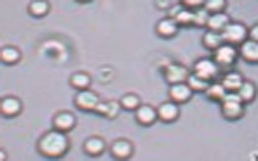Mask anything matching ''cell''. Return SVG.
<instances>
[{"label":"cell","instance_id":"6da1fadb","mask_svg":"<svg viewBox=\"0 0 258 161\" xmlns=\"http://www.w3.org/2000/svg\"><path fill=\"white\" fill-rule=\"evenodd\" d=\"M71 146V140L68 134L52 128L42 133L35 142L37 153L51 159L64 157L69 152Z\"/></svg>","mask_w":258,"mask_h":161},{"label":"cell","instance_id":"7a4b0ae2","mask_svg":"<svg viewBox=\"0 0 258 161\" xmlns=\"http://www.w3.org/2000/svg\"><path fill=\"white\" fill-rule=\"evenodd\" d=\"M220 104L222 117L228 121H236L244 116L245 104L236 93H227Z\"/></svg>","mask_w":258,"mask_h":161},{"label":"cell","instance_id":"3957f363","mask_svg":"<svg viewBox=\"0 0 258 161\" xmlns=\"http://www.w3.org/2000/svg\"><path fill=\"white\" fill-rule=\"evenodd\" d=\"M101 101L99 94L90 89L78 91L74 96L73 104L78 110L94 113Z\"/></svg>","mask_w":258,"mask_h":161},{"label":"cell","instance_id":"277c9868","mask_svg":"<svg viewBox=\"0 0 258 161\" xmlns=\"http://www.w3.org/2000/svg\"><path fill=\"white\" fill-rule=\"evenodd\" d=\"M221 33L225 43L236 47L248 39V28L238 21H231Z\"/></svg>","mask_w":258,"mask_h":161},{"label":"cell","instance_id":"5b68a950","mask_svg":"<svg viewBox=\"0 0 258 161\" xmlns=\"http://www.w3.org/2000/svg\"><path fill=\"white\" fill-rule=\"evenodd\" d=\"M220 69L212 57H204L195 62L192 72L201 78L212 83L218 76Z\"/></svg>","mask_w":258,"mask_h":161},{"label":"cell","instance_id":"8992f818","mask_svg":"<svg viewBox=\"0 0 258 161\" xmlns=\"http://www.w3.org/2000/svg\"><path fill=\"white\" fill-rule=\"evenodd\" d=\"M78 118L74 112L67 109L56 112L51 118V128L68 134L77 126Z\"/></svg>","mask_w":258,"mask_h":161},{"label":"cell","instance_id":"52a82bcc","mask_svg":"<svg viewBox=\"0 0 258 161\" xmlns=\"http://www.w3.org/2000/svg\"><path fill=\"white\" fill-rule=\"evenodd\" d=\"M213 52L212 58L220 68L232 67L239 57L238 48L227 43H224Z\"/></svg>","mask_w":258,"mask_h":161},{"label":"cell","instance_id":"ba28073f","mask_svg":"<svg viewBox=\"0 0 258 161\" xmlns=\"http://www.w3.org/2000/svg\"><path fill=\"white\" fill-rule=\"evenodd\" d=\"M109 152L114 159L125 160L132 157L135 151L133 142L125 137H118L114 139L109 146Z\"/></svg>","mask_w":258,"mask_h":161},{"label":"cell","instance_id":"9c48e42d","mask_svg":"<svg viewBox=\"0 0 258 161\" xmlns=\"http://www.w3.org/2000/svg\"><path fill=\"white\" fill-rule=\"evenodd\" d=\"M107 148L105 139L98 134H92L87 137L82 144L83 152L92 158L102 155Z\"/></svg>","mask_w":258,"mask_h":161},{"label":"cell","instance_id":"30bf717a","mask_svg":"<svg viewBox=\"0 0 258 161\" xmlns=\"http://www.w3.org/2000/svg\"><path fill=\"white\" fill-rule=\"evenodd\" d=\"M188 67L178 62H172L167 64L163 69V77L169 85L186 80L190 74Z\"/></svg>","mask_w":258,"mask_h":161},{"label":"cell","instance_id":"8fae6325","mask_svg":"<svg viewBox=\"0 0 258 161\" xmlns=\"http://www.w3.org/2000/svg\"><path fill=\"white\" fill-rule=\"evenodd\" d=\"M23 104L18 97L8 95L1 98L0 102L1 115L6 119H12L18 117L22 113Z\"/></svg>","mask_w":258,"mask_h":161},{"label":"cell","instance_id":"7c38bea8","mask_svg":"<svg viewBox=\"0 0 258 161\" xmlns=\"http://www.w3.org/2000/svg\"><path fill=\"white\" fill-rule=\"evenodd\" d=\"M179 105L170 99L162 102L157 108L158 120L165 123L176 121L181 112Z\"/></svg>","mask_w":258,"mask_h":161},{"label":"cell","instance_id":"4fadbf2b","mask_svg":"<svg viewBox=\"0 0 258 161\" xmlns=\"http://www.w3.org/2000/svg\"><path fill=\"white\" fill-rule=\"evenodd\" d=\"M194 93L187 83L183 82L170 85L167 93L170 100L180 105L188 102Z\"/></svg>","mask_w":258,"mask_h":161},{"label":"cell","instance_id":"5bb4252c","mask_svg":"<svg viewBox=\"0 0 258 161\" xmlns=\"http://www.w3.org/2000/svg\"><path fill=\"white\" fill-rule=\"evenodd\" d=\"M179 27V25L173 17L168 16L158 21L155 25V30L159 37L169 39L177 34Z\"/></svg>","mask_w":258,"mask_h":161},{"label":"cell","instance_id":"9a60e30c","mask_svg":"<svg viewBox=\"0 0 258 161\" xmlns=\"http://www.w3.org/2000/svg\"><path fill=\"white\" fill-rule=\"evenodd\" d=\"M135 118L140 125L148 127L158 120L157 108L149 104H142L135 111Z\"/></svg>","mask_w":258,"mask_h":161},{"label":"cell","instance_id":"2e32d148","mask_svg":"<svg viewBox=\"0 0 258 161\" xmlns=\"http://www.w3.org/2000/svg\"><path fill=\"white\" fill-rule=\"evenodd\" d=\"M237 48L244 61L252 64L258 63V41L247 39Z\"/></svg>","mask_w":258,"mask_h":161},{"label":"cell","instance_id":"e0dca14e","mask_svg":"<svg viewBox=\"0 0 258 161\" xmlns=\"http://www.w3.org/2000/svg\"><path fill=\"white\" fill-rule=\"evenodd\" d=\"M121 109L118 101L109 99L101 101L94 114L108 120H113L118 116Z\"/></svg>","mask_w":258,"mask_h":161},{"label":"cell","instance_id":"ac0fdd59","mask_svg":"<svg viewBox=\"0 0 258 161\" xmlns=\"http://www.w3.org/2000/svg\"><path fill=\"white\" fill-rule=\"evenodd\" d=\"M92 83V78L90 74L82 70L73 72L69 78L70 86L78 91L89 89Z\"/></svg>","mask_w":258,"mask_h":161},{"label":"cell","instance_id":"d6986e66","mask_svg":"<svg viewBox=\"0 0 258 161\" xmlns=\"http://www.w3.org/2000/svg\"><path fill=\"white\" fill-rule=\"evenodd\" d=\"M244 79L240 72L231 70L225 72L220 83L227 93H237Z\"/></svg>","mask_w":258,"mask_h":161},{"label":"cell","instance_id":"ffe728a7","mask_svg":"<svg viewBox=\"0 0 258 161\" xmlns=\"http://www.w3.org/2000/svg\"><path fill=\"white\" fill-rule=\"evenodd\" d=\"M22 57V52L16 46L6 45L1 49V61L5 65L12 66L17 64L21 60Z\"/></svg>","mask_w":258,"mask_h":161},{"label":"cell","instance_id":"44dd1931","mask_svg":"<svg viewBox=\"0 0 258 161\" xmlns=\"http://www.w3.org/2000/svg\"><path fill=\"white\" fill-rule=\"evenodd\" d=\"M231 21L225 12L210 14L206 25L208 30L222 32Z\"/></svg>","mask_w":258,"mask_h":161},{"label":"cell","instance_id":"7402d4cb","mask_svg":"<svg viewBox=\"0 0 258 161\" xmlns=\"http://www.w3.org/2000/svg\"><path fill=\"white\" fill-rule=\"evenodd\" d=\"M201 41L203 46L212 52L225 43L221 32L208 29L203 34Z\"/></svg>","mask_w":258,"mask_h":161},{"label":"cell","instance_id":"603a6c76","mask_svg":"<svg viewBox=\"0 0 258 161\" xmlns=\"http://www.w3.org/2000/svg\"><path fill=\"white\" fill-rule=\"evenodd\" d=\"M257 92V87L254 82L245 79L236 93L242 102L246 105L251 103L255 99Z\"/></svg>","mask_w":258,"mask_h":161},{"label":"cell","instance_id":"cb8c5ba5","mask_svg":"<svg viewBox=\"0 0 258 161\" xmlns=\"http://www.w3.org/2000/svg\"><path fill=\"white\" fill-rule=\"evenodd\" d=\"M118 101L121 109L128 111H135L142 104L141 97L134 92L124 94Z\"/></svg>","mask_w":258,"mask_h":161},{"label":"cell","instance_id":"d4e9b609","mask_svg":"<svg viewBox=\"0 0 258 161\" xmlns=\"http://www.w3.org/2000/svg\"><path fill=\"white\" fill-rule=\"evenodd\" d=\"M205 94L207 98L211 101L219 103L223 100L227 94V91L220 82H213L210 84Z\"/></svg>","mask_w":258,"mask_h":161},{"label":"cell","instance_id":"484cf974","mask_svg":"<svg viewBox=\"0 0 258 161\" xmlns=\"http://www.w3.org/2000/svg\"><path fill=\"white\" fill-rule=\"evenodd\" d=\"M50 9V5L47 1H31L28 6L27 11L32 17L41 18L46 15Z\"/></svg>","mask_w":258,"mask_h":161},{"label":"cell","instance_id":"4316f807","mask_svg":"<svg viewBox=\"0 0 258 161\" xmlns=\"http://www.w3.org/2000/svg\"><path fill=\"white\" fill-rule=\"evenodd\" d=\"M173 17L180 27L194 26V12L192 10L184 8L178 11Z\"/></svg>","mask_w":258,"mask_h":161},{"label":"cell","instance_id":"83f0119b","mask_svg":"<svg viewBox=\"0 0 258 161\" xmlns=\"http://www.w3.org/2000/svg\"><path fill=\"white\" fill-rule=\"evenodd\" d=\"M186 83L194 92H205L211 84L201 78L192 72L190 73Z\"/></svg>","mask_w":258,"mask_h":161},{"label":"cell","instance_id":"f1b7e54d","mask_svg":"<svg viewBox=\"0 0 258 161\" xmlns=\"http://www.w3.org/2000/svg\"><path fill=\"white\" fill-rule=\"evenodd\" d=\"M228 3L225 0H209L205 1L204 8L210 14L225 12Z\"/></svg>","mask_w":258,"mask_h":161},{"label":"cell","instance_id":"f546056e","mask_svg":"<svg viewBox=\"0 0 258 161\" xmlns=\"http://www.w3.org/2000/svg\"><path fill=\"white\" fill-rule=\"evenodd\" d=\"M194 12V26L198 27H206L210 14L203 7Z\"/></svg>","mask_w":258,"mask_h":161},{"label":"cell","instance_id":"4dcf8cb0","mask_svg":"<svg viewBox=\"0 0 258 161\" xmlns=\"http://www.w3.org/2000/svg\"><path fill=\"white\" fill-rule=\"evenodd\" d=\"M180 3L185 9L195 10L204 7L205 1L201 0H186L182 1Z\"/></svg>","mask_w":258,"mask_h":161},{"label":"cell","instance_id":"1f68e13d","mask_svg":"<svg viewBox=\"0 0 258 161\" xmlns=\"http://www.w3.org/2000/svg\"><path fill=\"white\" fill-rule=\"evenodd\" d=\"M248 39L258 41V23L248 28Z\"/></svg>","mask_w":258,"mask_h":161},{"label":"cell","instance_id":"d6a6232c","mask_svg":"<svg viewBox=\"0 0 258 161\" xmlns=\"http://www.w3.org/2000/svg\"><path fill=\"white\" fill-rule=\"evenodd\" d=\"M8 158V153L6 150L3 147L0 148V160L6 161Z\"/></svg>","mask_w":258,"mask_h":161},{"label":"cell","instance_id":"836d02e7","mask_svg":"<svg viewBox=\"0 0 258 161\" xmlns=\"http://www.w3.org/2000/svg\"><path fill=\"white\" fill-rule=\"evenodd\" d=\"M257 111H258V106H257Z\"/></svg>","mask_w":258,"mask_h":161}]
</instances>
